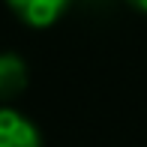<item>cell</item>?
I'll list each match as a JSON object with an SVG mask.
<instances>
[{"instance_id":"obj_1","label":"cell","mask_w":147,"mask_h":147,"mask_svg":"<svg viewBox=\"0 0 147 147\" xmlns=\"http://www.w3.org/2000/svg\"><path fill=\"white\" fill-rule=\"evenodd\" d=\"M0 147H42L36 123L15 108H0Z\"/></svg>"},{"instance_id":"obj_2","label":"cell","mask_w":147,"mask_h":147,"mask_svg":"<svg viewBox=\"0 0 147 147\" xmlns=\"http://www.w3.org/2000/svg\"><path fill=\"white\" fill-rule=\"evenodd\" d=\"M69 3L72 0H6V6L27 27H36V30L51 27L54 21H60V15L69 9Z\"/></svg>"},{"instance_id":"obj_3","label":"cell","mask_w":147,"mask_h":147,"mask_svg":"<svg viewBox=\"0 0 147 147\" xmlns=\"http://www.w3.org/2000/svg\"><path fill=\"white\" fill-rule=\"evenodd\" d=\"M30 81L27 63L15 51H0V99H12L18 93H24Z\"/></svg>"},{"instance_id":"obj_4","label":"cell","mask_w":147,"mask_h":147,"mask_svg":"<svg viewBox=\"0 0 147 147\" xmlns=\"http://www.w3.org/2000/svg\"><path fill=\"white\" fill-rule=\"evenodd\" d=\"M129 6H132V9H138V12H144V15H147V0H129Z\"/></svg>"}]
</instances>
